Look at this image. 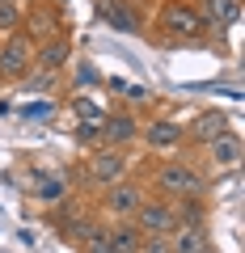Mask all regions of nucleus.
<instances>
[{
	"instance_id": "9b49d317",
	"label": "nucleus",
	"mask_w": 245,
	"mask_h": 253,
	"mask_svg": "<svg viewBox=\"0 0 245 253\" xmlns=\"http://www.w3.org/2000/svg\"><path fill=\"white\" fill-rule=\"evenodd\" d=\"M68 55H72V42H68L64 34L47 38V42L34 46V68H43V72H59V68L68 63Z\"/></svg>"
},
{
	"instance_id": "1a4fd4ad",
	"label": "nucleus",
	"mask_w": 245,
	"mask_h": 253,
	"mask_svg": "<svg viewBox=\"0 0 245 253\" xmlns=\"http://www.w3.org/2000/svg\"><path fill=\"white\" fill-rule=\"evenodd\" d=\"M140 135V123L131 114H106L101 118V148H123V144H131V139Z\"/></svg>"
},
{
	"instance_id": "f8f14e48",
	"label": "nucleus",
	"mask_w": 245,
	"mask_h": 253,
	"mask_svg": "<svg viewBox=\"0 0 245 253\" xmlns=\"http://www.w3.org/2000/svg\"><path fill=\"white\" fill-rule=\"evenodd\" d=\"M207 156H211L216 169H237V165H241V135H237V131L216 135V139L207 144Z\"/></svg>"
},
{
	"instance_id": "9d476101",
	"label": "nucleus",
	"mask_w": 245,
	"mask_h": 253,
	"mask_svg": "<svg viewBox=\"0 0 245 253\" xmlns=\"http://www.w3.org/2000/svg\"><path fill=\"white\" fill-rule=\"evenodd\" d=\"M140 135L148 139V148H156V152H169V148H178L182 139H186V126L173 123V118H156V123H148Z\"/></svg>"
},
{
	"instance_id": "f257e3e1",
	"label": "nucleus",
	"mask_w": 245,
	"mask_h": 253,
	"mask_svg": "<svg viewBox=\"0 0 245 253\" xmlns=\"http://www.w3.org/2000/svg\"><path fill=\"white\" fill-rule=\"evenodd\" d=\"M152 30H156V38L165 46H199V42H207V26H203V17L195 13L191 0H165Z\"/></svg>"
},
{
	"instance_id": "423d86ee",
	"label": "nucleus",
	"mask_w": 245,
	"mask_h": 253,
	"mask_svg": "<svg viewBox=\"0 0 245 253\" xmlns=\"http://www.w3.org/2000/svg\"><path fill=\"white\" fill-rule=\"evenodd\" d=\"M131 173V156L123 152V148H98V152L89 156V177L98 181V186H114V181H123Z\"/></svg>"
},
{
	"instance_id": "2eb2a0df",
	"label": "nucleus",
	"mask_w": 245,
	"mask_h": 253,
	"mask_svg": "<svg viewBox=\"0 0 245 253\" xmlns=\"http://www.w3.org/2000/svg\"><path fill=\"white\" fill-rule=\"evenodd\" d=\"M228 131V118L216 114V110H207V114L195 118V126H186V139H195V144H211L216 135H224Z\"/></svg>"
},
{
	"instance_id": "ddd939ff",
	"label": "nucleus",
	"mask_w": 245,
	"mask_h": 253,
	"mask_svg": "<svg viewBox=\"0 0 245 253\" xmlns=\"http://www.w3.org/2000/svg\"><path fill=\"white\" fill-rule=\"evenodd\" d=\"M169 253H207V228L203 224H178L169 232Z\"/></svg>"
},
{
	"instance_id": "a211bd4d",
	"label": "nucleus",
	"mask_w": 245,
	"mask_h": 253,
	"mask_svg": "<svg viewBox=\"0 0 245 253\" xmlns=\"http://www.w3.org/2000/svg\"><path fill=\"white\" fill-rule=\"evenodd\" d=\"M173 215H178V224H203L207 219V203L203 199H173Z\"/></svg>"
},
{
	"instance_id": "39448f33",
	"label": "nucleus",
	"mask_w": 245,
	"mask_h": 253,
	"mask_svg": "<svg viewBox=\"0 0 245 253\" xmlns=\"http://www.w3.org/2000/svg\"><path fill=\"white\" fill-rule=\"evenodd\" d=\"M101 190H106V194H101V211H106L110 219H131L136 207L144 203V186L131 181V177L114 181V186H101Z\"/></svg>"
},
{
	"instance_id": "6ab92c4d",
	"label": "nucleus",
	"mask_w": 245,
	"mask_h": 253,
	"mask_svg": "<svg viewBox=\"0 0 245 253\" xmlns=\"http://www.w3.org/2000/svg\"><path fill=\"white\" fill-rule=\"evenodd\" d=\"M81 253H114V249H110V241H106V224H89V228H85Z\"/></svg>"
},
{
	"instance_id": "f03ea898",
	"label": "nucleus",
	"mask_w": 245,
	"mask_h": 253,
	"mask_svg": "<svg viewBox=\"0 0 245 253\" xmlns=\"http://www.w3.org/2000/svg\"><path fill=\"white\" fill-rule=\"evenodd\" d=\"M152 186H156V194L161 199H203L207 194V177H203L199 169H195L191 161H161L152 169Z\"/></svg>"
},
{
	"instance_id": "aec40b11",
	"label": "nucleus",
	"mask_w": 245,
	"mask_h": 253,
	"mask_svg": "<svg viewBox=\"0 0 245 253\" xmlns=\"http://www.w3.org/2000/svg\"><path fill=\"white\" fill-rule=\"evenodd\" d=\"M21 26H26V17H21L17 4H0V38L13 34V30H21Z\"/></svg>"
},
{
	"instance_id": "20e7f679",
	"label": "nucleus",
	"mask_w": 245,
	"mask_h": 253,
	"mask_svg": "<svg viewBox=\"0 0 245 253\" xmlns=\"http://www.w3.org/2000/svg\"><path fill=\"white\" fill-rule=\"evenodd\" d=\"M131 224L140 228L144 236H169L178 228V215H173V203L169 199H144L131 215Z\"/></svg>"
},
{
	"instance_id": "0eeeda50",
	"label": "nucleus",
	"mask_w": 245,
	"mask_h": 253,
	"mask_svg": "<svg viewBox=\"0 0 245 253\" xmlns=\"http://www.w3.org/2000/svg\"><path fill=\"white\" fill-rule=\"evenodd\" d=\"M98 17L118 34H140L144 30V13L131 0H98Z\"/></svg>"
},
{
	"instance_id": "6e6552de",
	"label": "nucleus",
	"mask_w": 245,
	"mask_h": 253,
	"mask_svg": "<svg viewBox=\"0 0 245 253\" xmlns=\"http://www.w3.org/2000/svg\"><path fill=\"white\" fill-rule=\"evenodd\" d=\"M207 30H233L241 21V0H191Z\"/></svg>"
},
{
	"instance_id": "4468645a",
	"label": "nucleus",
	"mask_w": 245,
	"mask_h": 253,
	"mask_svg": "<svg viewBox=\"0 0 245 253\" xmlns=\"http://www.w3.org/2000/svg\"><path fill=\"white\" fill-rule=\"evenodd\" d=\"M106 241L114 253H140V245H144V232H140L131 219H114V224H106Z\"/></svg>"
},
{
	"instance_id": "7ed1b4c3",
	"label": "nucleus",
	"mask_w": 245,
	"mask_h": 253,
	"mask_svg": "<svg viewBox=\"0 0 245 253\" xmlns=\"http://www.w3.org/2000/svg\"><path fill=\"white\" fill-rule=\"evenodd\" d=\"M34 72V38L26 30L0 38V81H26Z\"/></svg>"
},
{
	"instance_id": "dca6fc26",
	"label": "nucleus",
	"mask_w": 245,
	"mask_h": 253,
	"mask_svg": "<svg viewBox=\"0 0 245 253\" xmlns=\"http://www.w3.org/2000/svg\"><path fill=\"white\" fill-rule=\"evenodd\" d=\"M68 190H72V186H68L64 173H51V177H43V181L34 186V199L43 203V207H59V203L68 199Z\"/></svg>"
},
{
	"instance_id": "f3484780",
	"label": "nucleus",
	"mask_w": 245,
	"mask_h": 253,
	"mask_svg": "<svg viewBox=\"0 0 245 253\" xmlns=\"http://www.w3.org/2000/svg\"><path fill=\"white\" fill-rule=\"evenodd\" d=\"M30 21H34V26H30L26 34L34 38V46H38V42H47V38H59V34H64V30H59V26H64V21H59V13L34 9V13H30Z\"/></svg>"
},
{
	"instance_id": "412c9836",
	"label": "nucleus",
	"mask_w": 245,
	"mask_h": 253,
	"mask_svg": "<svg viewBox=\"0 0 245 253\" xmlns=\"http://www.w3.org/2000/svg\"><path fill=\"white\" fill-rule=\"evenodd\" d=\"M140 253H169V236H144Z\"/></svg>"
},
{
	"instance_id": "4be33fe9",
	"label": "nucleus",
	"mask_w": 245,
	"mask_h": 253,
	"mask_svg": "<svg viewBox=\"0 0 245 253\" xmlns=\"http://www.w3.org/2000/svg\"><path fill=\"white\" fill-rule=\"evenodd\" d=\"M0 4H13V0H0Z\"/></svg>"
}]
</instances>
